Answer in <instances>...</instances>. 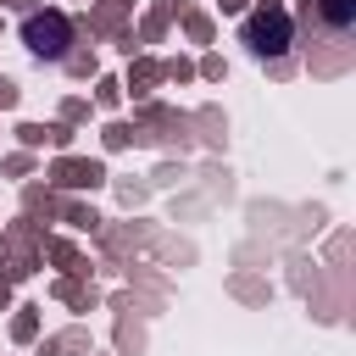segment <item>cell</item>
I'll return each instance as SVG.
<instances>
[{
  "instance_id": "6da1fadb",
  "label": "cell",
  "mask_w": 356,
  "mask_h": 356,
  "mask_svg": "<svg viewBox=\"0 0 356 356\" xmlns=\"http://www.w3.org/2000/svg\"><path fill=\"white\" fill-rule=\"evenodd\" d=\"M67 39H72V17H67V11H28V22H22L28 56L61 61V56H67Z\"/></svg>"
},
{
  "instance_id": "7a4b0ae2",
  "label": "cell",
  "mask_w": 356,
  "mask_h": 356,
  "mask_svg": "<svg viewBox=\"0 0 356 356\" xmlns=\"http://www.w3.org/2000/svg\"><path fill=\"white\" fill-rule=\"evenodd\" d=\"M245 44L256 50V56H284L289 50V17H284V6H256L250 17H245Z\"/></svg>"
},
{
  "instance_id": "3957f363",
  "label": "cell",
  "mask_w": 356,
  "mask_h": 356,
  "mask_svg": "<svg viewBox=\"0 0 356 356\" xmlns=\"http://www.w3.org/2000/svg\"><path fill=\"white\" fill-rule=\"evenodd\" d=\"M56 184H67V189H95V184H106V167H100V161H56Z\"/></svg>"
},
{
  "instance_id": "277c9868",
  "label": "cell",
  "mask_w": 356,
  "mask_h": 356,
  "mask_svg": "<svg viewBox=\"0 0 356 356\" xmlns=\"http://www.w3.org/2000/svg\"><path fill=\"white\" fill-rule=\"evenodd\" d=\"M350 11H356V0H317V6L306 0V17H323L334 33H345V28H350Z\"/></svg>"
},
{
  "instance_id": "5b68a950",
  "label": "cell",
  "mask_w": 356,
  "mask_h": 356,
  "mask_svg": "<svg viewBox=\"0 0 356 356\" xmlns=\"http://www.w3.org/2000/svg\"><path fill=\"white\" fill-rule=\"evenodd\" d=\"M61 61H67L72 78H89V72H95V56H89V50H72V56H61Z\"/></svg>"
},
{
  "instance_id": "8992f818",
  "label": "cell",
  "mask_w": 356,
  "mask_h": 356,
  "mask_svg": "<svg viewBox=\"0 0 356 356\" xmlns=\"http://www.w3.org/2000/svg\"><path fill=\"white\" fill-rule=\"evenodd\" d=\"M67 222H72V228H89V234L100 228V217H95L89 206H67Z\"/></svg>"
},
{
  "instance_id": "52a82bcc",
  "label": "cell",
  "mask_w": 356,
  "mask_h": 356,
  "mask_svg": "<svg viewBox=\"0 0 356 356\" xmlns=\"http://www.w3.org/2000/svg\"><path fill=\"white\" fill-rule=\"evenodd\" d=\"M33 328H39V317H33V306H22V317L11 323V334H17V339H33Z\"/></svg>"
},
{
  "instance_id": "ba28073f",
  "label": "cell",
  "mask_w": 356,
  "mask_h": 356,
  "mask_svg": "<svg viewBox=\"0 0 356 356\" xmlns=\"http://www.w3.org/2000/svg\"><path fill=\"white\" fill-rule=\"evenodd\" d=\"M17 139H22V145H44V139H50V128H39V122H22V128H17Z\"/></svg>"
},
{
  "instance_id": "9c48e42d",
  "label": "cell",
  "mask_w": 356,
  "mask_h": 356,
  "mask_svg": "<svg viewBox=\"0 0 356 356\" xmlns=\"http://www.w3.org/2000/svg\"><path fill=\"white\" fill-rule=\"evenodd\" d=\"M50 256H56V261H61V267H78V250H72V245H56V250H50Z\"/></svg>"
},
{
  "instance_id": "30bf717a",
  "label": "cell",
  "mask_w": 356,
  "mask_h": 356,
  "mask_svg": "<svg viewBox=\"0 0 356 356\" xmlns=\"http://www.w3.org/2000/svg\"><path fill=\"white\" fill-rule=\"evenodd\" d=\"M0 106H17V83L11 78H0Z\"/></svg>"
},
{
  "instance_id": "8fae6325",
  "label": "cell",
  "mask_w": 356,
  "mask_h": 356,
  "mask_svg": "<svg viewBox=\"0 0 356 356\" xmlns=\"http://www.w3.org/2000/svg\"><path fill=\"white\" fill-rule=\"evenodd\" d=\"M6 295H11V289H6V278H0V306H6Z\"/></svg>"
}]
</instances>
